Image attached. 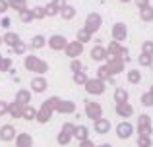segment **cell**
Here are the masks:
<instances>
[{
  "mask_svg": "<svg viewBox=\"0 0 153 147\" xmlns=\"http://www.w3.org/2000/svg\"><path fill=\"white\" fill-rule=\"evenodd\" d=\"M130 132H132V128L130 126H120V136H130Z\"/></svg>",
  "mask_w": 153,
  "mask_h": 147,
  "instance_id": "6da1fadb",
  "label": "cell"
}]
</instances>
